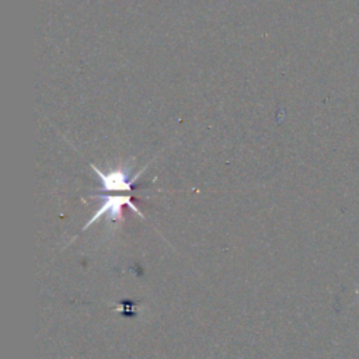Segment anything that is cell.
Returning a JSON list of instances; mask_svg holds the SVG:
<instances>
[{
  "label": "cell",
  "instance_id": "6da1fadb",
  "mask_svg": "<svg viewBox=\"0 0 359 359\" xmlns=\"http://www.w3.org/2000/svg\"><path fill=\"white\" fill-rule=\"evenodd\" d=\"M147 165L140 168L137 171V174L133 178L129 180V168H114V170L111 168L108 171H104V170L97 168L93 163H90V167L94 170L97 178L100 180L101 191H111V192H115V191L129 192V191H132L133 184L142 175V172L147 168Z\"/></svg>",
  "mask_w": 359,
  "mask_h": 359
},
{
  "label": "cell",
  "instance_id": "7a4b0ae2",
  "mask_svg": "<svg viewBox=\"0 0 359 359\" xmlns=\"http://www.w3.org/2000/svg\"><path fill=\"white\" fill-rule=\"evenodd\" d=\"M128 205L132 210H135L137 215H140V212L137 210L136 205L132 203V196L130 195H108L104 196L98 210L95 212V215L87 222V224L83 227V230H86L90 224H93L94 222H97L101 216H108L109 220H118L121 219V213H122V208ZM142 216V215H140Z\"/></svg>",
  "mask_w": 359,
  "mask_h": 359
}]
</instances>
